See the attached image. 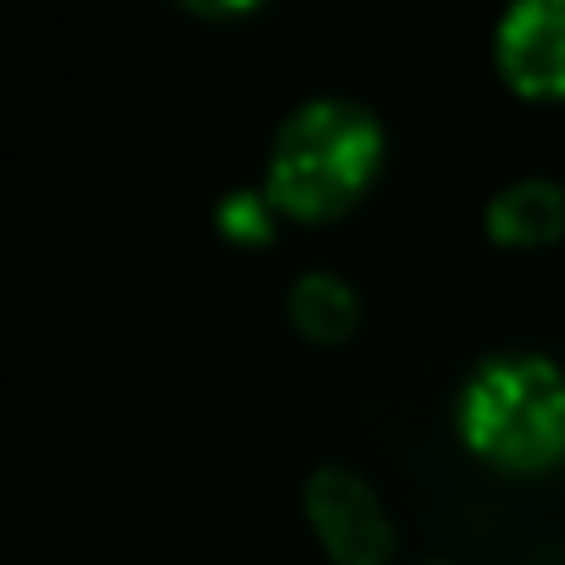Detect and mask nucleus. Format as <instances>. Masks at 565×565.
<instances>
[{
  "label": "nucleus",
  "instance_id": "f257e3e1",
  "mask_svg": "<svg viewBox=\"0 0 565 565\" xmlns=\"http://www.w3.org/2000/svg\"><path fill=\"white\" fill-rule=\"evenodd\" d=\"M383 167V122L339 95L306 100L282 117L266 156V194L277 216L333 222L344 216Z\"/></svg>",
  "mask_w": 565,
  "mask_h": 565
},
{
  "label": "nucleus",
  "instance_id": "f03ea898",
  "mask_svg": "<svg viewBox=\"0 0 565 565\" xmlns=\"http://www.w3.org/2000/svg\"><path fill=\"white\" fill-rule=\"evenodd\" d=\"M460 438L477 460L537 477L565 460V377L543 355H493L460 388Z\"/></svg>",
  "mask_w": 565,
  "mask_h": 565
},
{
  "label": "nucleus",
  "instance_id": "7ed1b4c3",
  "mask_svg": "<svg viewBox=\"0 0 565 565\" xmlns=\"http://www.w3.org/2000/svg\"><path fill=\"white\" fill-rule=\"evenodd\" d=\"M306 521L333 565H388L394 554V521L361 471L322 466L306 482Z\"/></svg>",
  "mask_w": 565,
  "mask_h": 565
},
{
  "label": "nucleus",
  "instance_id": "20e7f679",
  "mask_svg": "<svg viewBox=\"0 0 565 565\" xmlns=\"http://www.w3.org/2000/svg\"><path fill=\"white\" fill-rule=\"evenodd\" d=\"M493 62L526 100H565V0H510L493 29Z\"/></svg>",
  "mask_w": 565,
  "mask_h": 565
},
{
  "label": "nucleus",
  "instance_id": "39448f33",
  "mask_svg": "<svg viewBox=\"0 0 565 565\" xmlns=\"http://www.w3.org/2000/svg\"><path fill=\"white\" fill-rule=\"evenodd\" d=\"M488 233L504 249H543L565 233V189L548 178H521L493 194L488 205Z\"/></svg>",
  "mask_w": 565,
  "mask_h": 565
},
{
  "label": "nucleus",
  "instance_id": "423d86ee",
  "mask_svg": "<svg viewBox=\"0 0 565 565\" xmlns=\"http://www.w3.org/2000/svg\"><path fill=\"white\" fill-rule=\"evenodd\" d=\"M289 322L295 333H306L311 344H344L361 322V300L344 277L333 271H306L289 289Z\"/></svg>",
  "mask_w": 565,
  "mask_h": 565
},
{
  "label": "nucleus",
  "instance_id": "0eeeda50",
  "mask_svg": "<svg viewBox=\"0 0 565 565\" xmlns=\"http://www.w3.org/2000/svg\"><path fill=\"white\" fill-rule=\"evenodd\" d=\"M277 227V205L266 189H233L222 205H216V233L233 238V244H266Z\"/></svg>",
  "mask_w": 565,
  "mask_h": 565
},
{
  "label": "nucleus",
  "instance_id": "6e6552de",
  "mask_svg": "<svg viewBox=\"0 0 565 565\" xmlns=\"http://www.w3.org/2000/svg\"><path fill=\"white\" fill-rule=\"evenodd\" d=\"M178 7L194 18H244V12L266 7V0H178Z\"/></svg>",
  "mask_w": 565,
  "mask_h": 565
}]
</instances>
